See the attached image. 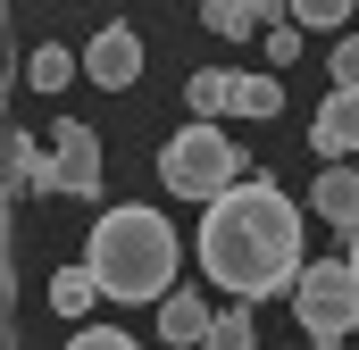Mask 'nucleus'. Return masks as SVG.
<instances>
[{
    "mask_svg": "<svg viewBox=\"0 0 359 350\" xmlns=\"http://www.w3.org/2000/svg\"><path fill=\"white\" fill-rule=\"evenodd\" d=\"M84 76L100 92H126L134 76H142V34H134V25H100V34L84 42Z\"/></svg>",
    "mask_w": 359,
    "mask_h": 350,
    "instance_id": "423d86ee",
    "label": "nucleus"
},
{
    "mask_svg": "<svg viewBox=\"0 0 359 350\" xmlns=\"http://www.w3.org/2000/svg\"><path fill=\"white\" fill-rule=\"evenodd\" d=\"M301 34H309V25H292V17H284V25H268V34H259V42H268V67H292V59L309 50Z\"/></svg>",
    "mask_w": 359,
    "mask_h": 350,
    "instance_id": "a211bd4d",
    "label": "nucleus"
},
{
    "mask_svg": "<svg viewBox=\"0 0 359 350\" xmlns=\"http://www.w3.org/2000/svg\"><path fill=\"white\" fill-rule=\"evenodd\" d=\"M351 17V0H292V25H309V34H334Z\"/></svg>",
    "mask_w": 359,
    "mask_h": 350,
    "instance_id": "f3484780",
    "label": "nucleus"
},
{
    "mask_svg": "<svg viewBox=\"0 0 359 350\" xmlns=\"http://www.w3.org/2000/svg\"><path fill=\"white\" fill-rule=\"evenodd\" d=\"M309 150L318 159H359V92H326L318 100V125H309Z\"/></svg>",
    "mask_w": 359,
    "mask_h": 350,
    "instance_id": "0eeeda50",
    "label": "nucleus"
},
{
    "mask_svg": "<svg viewBox=\"0 0 359 350\" xmlns=\"http://www.w3.org/2000/svg\"><path fill=\"white\" fill-rule=\"evenodd\" d=\"M309 200H318V217H326V225L359 234V175H351V159H326V175L309 183Z\"/></svg>",
    "mask_w": 359,
    "mask_h": 350,
    "instance_id": "1a4fd4ad",
    "label": "nucleus"
},
{
    "mask_svg": "<svg viewBox=\"0 0 359 350\" xmlns=\"http://www.w3.org/2000/svg\"><path fill=\"white\" fill-rule=\"evenodd\" d=\"M176 259H184L176 225L159 209H142V200L100 209V225L84 234V267L100 275L109 300H168L176 292Z\"/></svg>",
    "mask_w": 359,
    "mask_h": 350,
    "instance_id": "f03ea898",
    "label": "nucleus"
},
{
    "mask_svg": "<svg viewBox=\"0 0 359 350\" xmlns=\"http://www.w3.org/2000/svg\"><path fill=\"white\" fill-rule=\"evenodd\" d=\"M334 84L359 92V34H351V42H334Z\"/></svg>",
    "mask_w": 359,
    "mask_h": 350,
    "instance_id": "aec40b11",
    "label": "nucleus"
},
{
    "mask_svg": "<svg viewBox=\"0 0 359 350\" xmlns=\"http://www.w3.org/2000/svg\"><path fill=\"white\" fill-rule=\"evenodd\" d=\"M184 100H192L201 117H234V76H226V67H201V76L184 84Z\"/></svg>",
    "mask_w": 359,
    "mask_h": 350,
    "instance_id": "ddd939ff",
    "label": "nucleus"
},
{
    "mask_svg": "<svg viewBox=\"0 0 359 350\" xmlns=\"http://www.w3.org/2000/svg\"><path fill=\"white\" fill-rule=\"evenodd\" d=\"M92 300H109V292H100V275H92L84 259H76V267H59V275H50V309H59V317H84Z\"/></svg>",
    "mask_w": 359,
    "mask_h": 350,
    "instance_id": "f8f14e48",
    "label": "nucleus"
},
{
    "mask_svg": "<svg viewBox=\"0 0 359 350\" xmlns=\"http://www.w3.org/2000/svg\"><path fill=\"white\" fill-rule=\"evenodd\" d=\"M276 108H284L276 67H268V76H234V117H276Z\"/></svg>",
    "mask_w": 359,
    "mask_h": 350,
    "instance_id": "4468645a",
    "label": "nucleus"
},
{
    "mask_svg": "<svg viewBox=\"0 0 359 350\" xmlns=\"http://www.w3.org/2000/svg\"><path fill=\"white\" fill-rule=\"evenodd\" d=\"M292 17V0H201V25L209 34H226V42H251V34H268Z\"/></svg>",
    "mask_w": 359,
    "mask_h": 350,
    "instance_id": "6e6552de",
    "label": "nucleus"
},
{
    "mask_svg": "<svg viewBox=\"0 0 359 350\" xmlns=\"http://www.w3.org/2000/svg\"><path fill=\"white\" fill-rule=\"evenodd\" d=\"M8 192H17V200H25V192H50V150H42L25 125L8 134Z\"/></svg>",
    "mask_w": 359,
    "mask_h": 350,
    "instance_id": "9b49d317",
    "label": "nucleus"
},
{
    "mask_svg": "<svg viewBox=\"0 0 359 350\" xmlns=\"http://www.w3.org/2000/svg\"><path fill=\"white\" fill-rule=\"evenodd\" d=\"M343 267H351V275H359V234H351V251H343Z\"/></svg>",
    "mask_w": 359,
    "mask_h": 350,
    "instance_id": "412c9836",
    "label": "nucleus"
},
{
    "mask_svg": "<svg viewBox=\"0 0 359 350\" xmlns=\"http://www.w3.org/2000/svg\"><path fill=\"white\" fill-rule=\"evenodd\" d=\"M209 326H217V309H209V300H201V292H168V300H159V334H168V342H209Z\"/></svg>",
    "mask_w": 359,
    "mask_h": 350,
    "instance_id": "9d476101",
    "label": "nucleus"
},
{
    "mask_svg": "<svg viewBox=\"0 0 359 350\" xmlns=\"http://www.w3.org/2000/svg\"><path fill=\"white\" fill-rule=\"evenodd\" d=\"M201 350H259V334H251V300H243V309H217V326H209Z\"/></svg>",
    "mask_w": 359,
    "mask_h": 350,
    "instance_id": "dca6fc26",
    "label": "nucleus"
},
{
    "mask_svg": "<svg viewBox=\"0 0 359 350\" xmlns=\"http://www.w3.org/2000/svg\"><path fill=\"white\" fill-rule=\"evenodd\" d=\"M292 317H301V334H309L318 350L359 342V275L334 267V259L301 267V284H292Z\"/></svg>",
    "mask_w": 359,
    "mask_h": 350,
    "instance_id": "20e7f679",
    "label": "nucleus"
},
{
    "mask_svg": "<svg viewBox=\"0 0 359 350\" xmlns=\"http://www.w3.org/2000/svg\"><path fill=\"white\" fill-rule=\"evenodd\" d=\"M76 67H84V59H67L59 42H42V50L25 59V84H34V92H59V84H67V76H76Z\"/></svg>",
    "mask_w": 359,
    "mask_h": 350,
    "instance_id": "2eb2a0df",
    "label": "nucleus"
},
{
    "mask_svg": "<svg viewBox=\"0 0 359 350\" xmlns=\"http://www.w3.org/2000/svg\"><path fill=\"white\" fill-rule=\"evenodd\" d=\"M201 267L217 292L234 300H276L301 284V209L251 167L226 200H209L201 217Z\"/></svg>",
    "mask_w": 359,
    "mask_h": 350,
    "instance_id": "f257e3e1",
    "label": "nucleus"
},
{
    "mask_svg": "<svg viewBox=\"0 0 359 350\" xmlns=\"http://www.w3.org/2000/svg\"><path fill=\"white\" fill-rule=\"evenodd\" d=\"M50 192H67V200H100V134L76 125V117L50 125Z\"/></svg>",
    "mask_w": 359,
    "mask_h": 350,
    "instance_id": "39448f33",
    "label": "nucleus"
},
{
    "mask_svg": "<svg viewBox=\"0 0 359 350\" xmlns=\"http://www.w3.org/2000/svg\"><path fill=\"white\" fill-rule=\"evenodd\" d=\"M351 350H359V342H351Z\"/></svg>",
    "mask_w": 359,
    "mask_h": 350,
    "instance_id": "4be33fe9",
    "label": "nucleus"
},
{
    "mask_svg": "<svg viewBox=\"0 0 359 350\" xmlns=\"http://www.w3.org/2000/svg\"><path fill=\"white\" fill-rule=\"evenodd\" d=\"M159 183H168L176 200H226V192L243 183V159H234V142L201 117V125L168 134V150H159Z\"/></svg>",
    "mask_w": 359,
    "mask_h": 350,
    "instance_id": "7ed1b4c3",
    "label": "nucleus"
},
{
    "mask_svg": "<svg viewBox=\"0 0 359 350\" xmlns=\"http://www.w3.org/2000/svg\"><path fill=\"white\" fill-rule=\"evenodd\" d=\"M67 350H142V342H134V334H117V326H84Z\"/></svg>",
    "mask_w": 359,
    "mask_h": 350,
    "instance_id": "6ab92c4d",
    "label": "nucleus"
}]
</instances>
